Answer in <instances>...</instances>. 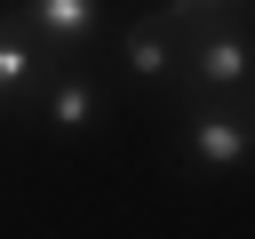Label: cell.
I'll use <instances>...</instances> for the list:
<instances>
[{"instance_id": "cell-2", "label": "cell", "mask_w": 255, "mask_h": 239, "mask_svg": "<svg viewBox=\"0 0 255 239\" xmlns=\"http://www.w3.org/2000/svg\"><path fill=\"white\" fill-rule=\"evenodd\" d=\"M247 159H255V96H191L183 175H239Z\"/></svg>"}, {"instance_id": "cell-3", "label": "cell", "mask_w": 255, "mask_h": 239, "mask_svg": "<svg viewBox=\"0 0 255 239\" xmlns=\"http://www.w3.org/2000/svg\"><path fill=\"white\" fill-rule=\"evenodd\" d=\"M24 112H32L40 127H56V135H72V143H80V135H96V127H104L112 96H104V80H96V72H80V64H56Z\"/></svg>"}, {"instance_id": "cell-7", "label": "cell", "mask_w": 255, "mask_h": 239, "mask_svg": "<svg viewBox=\"0 0 255 239\" xmlns=\"http://www.w3.org/2000/svg\"><path fill=\"white\" fill-rule=\"evenodd\" d=\"M247 0H159V16L183 32V24H215V16H239Z\"/></svg>"}, {"instance_id": "cell-1", "label": "cell", "mask_w": 255, "mask_h": 239, "mask_svg": "<svg viewBox=\"0 0 255 239\" xmlns=\"http://www.w3.org/2000/svg\"><path fill=\"white\" fill-rule=\"evenodd\" d=\"M183 96H255V32L239 16H215V24H183V72H175Z\"/></svg>"}, {"instance_id": "cell-4", "label": "cell", "mask_w": 255, "mask_h": 239, "mask_svg": "<svg viewBox=\"0 0 255 239\" xmlns=\"http://www.w3.org/2000/svg\"><path fill=\"white\" fill-rule=\"evenodd\" d=\"M56 64H64V56H56V48H48L16 8H0V112H24Z\"/></svg>"}, {"instance_id": "cell-5", "label": "cell", "mask_w": 255, "mask_h": 239, "mask_svg": "<svg viewBox=\"0 0 255 239\" xmlns=\"http://www.w3.org/2000/svg\"><path fill=\"white\" fill-rule=\"evenodd\" d=\"M16 16H24V24H32L64 64L88 56V48L112 32V8H104V0H16Z\"/></svg>"}, {"instance_id": "cell-6", "label": "cell", "mask_w": 255, "mask_h": 239, "mask_svg": "<svg viewBox=\"0 0 255 239\" xmlns=\"http://www.w3.org/2000/svg\"><path fill=\"white\" fill-rule=\"evenodd\" d=\"M120 72L135 80V88H175V72H183V32L151 8V16H135L128 32H120Z\"/></svg>"}]
</instances>
